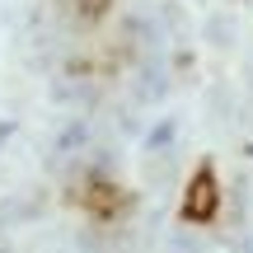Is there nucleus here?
<instances>
[{
    "label": "nucleus",
    "instance_id": "f257e3e1",
    "mask_svg": "<svg viewBox=\"0 0 253 253\" xmlns=\"http://www.w3.org/2000/svg\"><path fill=\"white\" fill-rule=\"evenodd\" d=\"M211 207H216V183L211 173H197V183L188 188V216H211Z\"/></svg>",
    "mask_w": 253,
    "mask_h": 253
}]
</instances>
